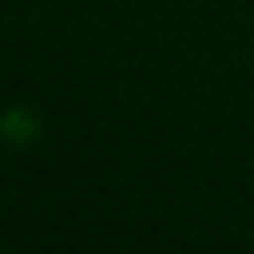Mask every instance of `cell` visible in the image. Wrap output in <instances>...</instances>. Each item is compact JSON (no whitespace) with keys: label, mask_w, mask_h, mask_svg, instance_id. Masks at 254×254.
Instances as JSON below:
<instances>
[{"label":"cell","mask_w":254,"mask_h":254,"mask_svg":"<svg viewBox=\"0 0 254 254\" xmlns=\"http://www.w3.org/2000/svg\"><path fill=\"white\" fill-rule=\"evenodd\" d=\"M4 132H7L14 143H25V139L32 136V119H28L25 112H11V115L4 119Z\"/></svg>","instance_id":"obj_1"}]
</instances>
